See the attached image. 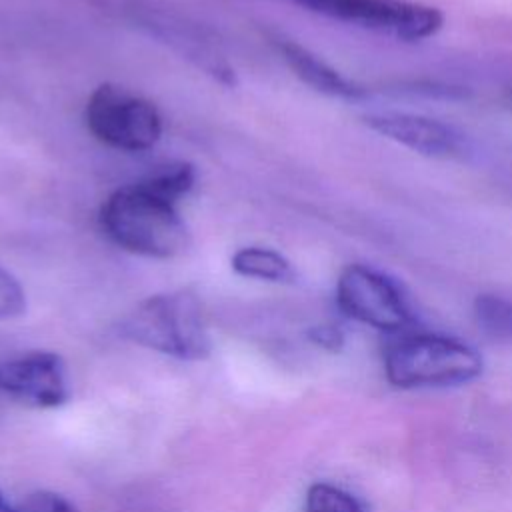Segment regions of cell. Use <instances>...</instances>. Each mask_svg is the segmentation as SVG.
Instances as JSON below:
<instances>
[{"instance_id":"obj_1","label":"cell","mask_w":512,"mask_h":512,"mask_svg":"<svg viewBox=\"0 0 512 512\" xmlns=\"http://www.w3.org/2000/svg\"><path fill=\"white\" fill-rule=\"evenodd\" d=\"M190 164H168L146 178L114 190L100 208V226L120 248L146 258H172L190 244L178 204L192 190Z\"/></svg>"},{"instance_id":"obj_2","label":"cell","mask_w":512,"mask_h":512,"mask_svg":"<svg viewBox=\"0 0 512 512\" xmlns=\"http://www.w3.org/2000/svg\"><path fill=\"white\" fill-rule=\"evenodd\" d=\"M118 330L122 338L178 360H204L212 352L202 304L188 290L148 296L120 320Z\"/></svg>"},{"instance_id":"obj_3","label":"cell","mask_w":512,"mask_h":512,"mask_svg":"<svg viewBox=\"0 0 512 512\" xmlns=\"http://www.w3.org/2000/svg\"><path fill=\"white\" fill-rule=\"evenodd\" d=\"M480 352L454 336L408 332L384 352L386 380L396 388H446L466 384L482 374Z\"/></svg>"},{"instance_id":"obj_4","label":"cell","mask_w":512,"mask_h":512,"mask_svg":"<svg viewBox=\"0 0 512 512\" xmlns=\"http://www.w3.org/2000/svg\"><path fill=\"white\" fill-rule=\"evenodd\" d=\"M84 116L92 136L118 150H150L162 136L158 108L122 86H98L86 102Z\"/></svg>"},{"instance_id":"obj_5","label":"cell","mask_w":512,"mask_h":512,"mask_svg":"<svg viewBox=\"0 0 512 512\" xmlns=\"http://www.w3.org/2000/svg\"><path fill=\"white\" fill-rule=\"evenodd\" d=\"M340 312L380 332H406L414 312L400 284L368 264H348L336 280Z\"/></svg>"},{"instance_id":"obj_6","label":"cell","mask_w":512,"mask_h":512,"mask_svg":"<svg viewBox=\"0 0 512 512\" xmlns=\"http://www.w3.org/2000/svg\"><path fill=\"white\" fill-rule=\"evenodd\" d=\"M332 20L356 24L396 40L418 42L442 28V14L434 6L410 0H290Z\"/></svg>"},{"instance_id":"obj_7","label":"cell","mask_w":512,"mask_h":512,"mask_svg":"<svg viewBox=\"0 0 512 512\" xmlns=\"http://www.w3.org/2000/svg\"><path fill=\"white\" fill-rule=\"evenodd\" d=\"M0 394L28 408L50 410L70 400L66 362L50 350H30L0 362Z\"/></svg>"},{"instance_id":"obj_8","label":"cell","mask_w":512,"mask_h":512,"mask_svg":"<svg viewBox=\"0 0 512 512\" xmlns=\"http://www.w3.org/2000/svg\"><path fill=\"white\" fill-rule=\"evenodd\" d=\"M364 122L382 138H388L424 156L448 158L462 150V134L450 124H444L430 116L384 110L368 114Z\"/></svg>"},{"instance_id":"obj_9","label":"cell","mask_w":512,"mask_h":512,"mask_svg":"<svg viewBox=\"0 0 512 512\" xmlns=\"http://www.w3.org/2000/svg\"><path fill=\"white\" fill-rule=\"evenodd\" d=\"M276 48L282 54L288 68L316 92L346 100H358L366 96V90L362 86L340 74L336 68H332L328 62H324L320 56H316L302 44L290 38H276Z\"/></svg>"},{"instance_id":"obj_10","label":"cell","mask_w":512,"mask_h":512,"mask_svg":"<svg viewBox=\"0 0 512 512\" xmlns=\"http://www.w3.org/2000/svg\"><path fill=\"white\" fill-rule=\"evenodd\" d=\"M230 266L238 276L244 278L278 284H288L296 280V268L292 266V262L278 250L266 246L238 248L230 258Z\"/></svg>"},{"instance_id":"obj_11","label":"cell","mask_w":512,"mask_h":512,"mask_svg":"<svg viewBox=\"0 0 512 512\" xmlns=\"http://www.w3.org/2000/svg\"><path fill=\"white\" fill-rule=\"evenodd\" d=\"M476 324L492 338L512 342V298L484 292L474 298Z\"/></svg>"},{"instance_id":"obj_12","label":"cell","mask_w":512,"mask_h":512,"mask_svg":"<svg viewBox=\"0 0 512 512\" xmlns=\"http://www.w3.org/2000/svg\"><path fill=\"white\" fill-rule=\"evenodd\" d=\"M302 512H366V508L348 490L328 482H316L306 492Z\"/></svg>"},{"instance_id":"obj_13","label":"cell","mask_w":512,"mask_h":512,"mask_svg":"<svg viewBox=\"0 0 512 512\" xmlns=\"http://www.w3.org/2000/svg\"><path fill=\"white\" fill-rule=\"evenodd\" d=\"M26 310V292L18 278L0 266V320L22 316Z\"/></svg>"},{"instance_id":"obj_14","label":"cell","mask_w":512,"mask_h":512,"mask_svg":"<svg viewBox=\"0 0 512 512\" xmlns=\"http://www.w3.org/2000/svg\"><path fill=\"white\" fill-rule=\"evenodd\" d=\"M16 512H80L68 498L50 490H38L28 494Z\"/></svg>"},{"instance_id":"obj_15","label":"cell","mask_w":512,"mask_h":512,"mask_svg":"<svg viewBox=\"0 0 512 512\" xmlns=\"http://www.w3.org/2000/svg\"><path fill=\"white\" fill-rule=\"evenodd\" d=\"M308 340L314 342L316 346L330 350V352H338L344 346V334L338 326L334 324H316L308 330Z\"/></svg>"},{"instance_id":"obj_16","label":"cell","mask_w":512,"mask_h":512,"mask_svg":"<svg viewBox=\"0 0 512 512\" xmlns=\"http://www.w3.org/2000/svg\"><path fill=\"white\" fill-rule=\"evenodd\" d=\"M0 512H16V508H12V506L4 500L2 494H0Z\"/></svg>"}]
</instances>
